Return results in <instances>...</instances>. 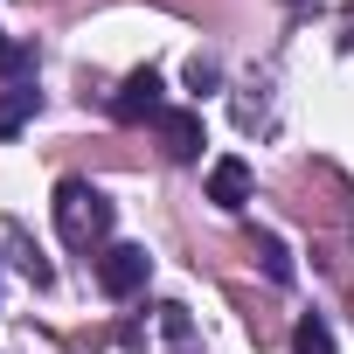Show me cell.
Wrapping results in <instances>:
<instances>
[{
	"mask_svg": "<svg viewBox=\"0 0 354 354\" xmlns=\"http://www.w3.org/2000/svg\"><path fill=\"white\" fill-rule=\"evenodd\" d=\"M111 223H118V209H111V195L104 188H91V181H56V236L70 243V250H104L111 243Z\"/></svg>",
	"mask_w": 354,
	"mask_h": 354,
	"instance_id": "obj_1",
	"label": "cell"
},
{
	"mask_svg": "<svg viewBox=\"0 0 354 354\" xmlns=\"http://www.w3.org/2000/svg\"><path fill=\"white\" fill-rule=\"evenodd\" d=\"M146 278H153L146 243H104V250H97V285H104V299H132V292H146Z\"/></svg>",
	"mask_w": 354,
	"mask_h": 354,
	"instance_id": "obj_2",
	"label": "cell"
},
{
	"mask_svg": "<svg viewBox=\"0 0 354 354\" xmlns=\"http://www.w3.org/2000/svg\"><path fill=\"white\" fill-rule=\"evenodd\" d=\"M167 104H160V70H132L125 84H118V97H111V118H125V125H139V118H160Z\"/></svg>",
	"mask_w": 354,
	"mask_h": 354,
	"instance_id": "obj_3",
	"label": "cell"
},
{
	"mask_svg": "<svg viewBox=\"0 0 354 354\" xmlns=\"http://www.w3.org/2000/svg\"><path fill=\"white\" fill-rule=\"evenodd\" d=\"M250 188H257V174H250V160L223 153V160L209 167V202H216V209H230V216H236V209L250 202Z\"/></svg>",
	"mask_w": 354,
	"mask_h": 354,
	"instance_id": "obj_4",
	"label": "cell"
},
{
	"mask_svg": "<svg viewBox=\"0 0 354 354\" xmlns=\"http://www.w3.org/2000/svg\"><path fill=\"white\" fill-rule=\"evenodd\" d=\"M160 125V146H167V160H202V111H160L153 118Z\"/></svg>",
	"mask_w": 354,
	"mask_h": 354,
	"instance_id": "obj_5",
	"label": "cell"
},
{
	"mask_svg": "<svg viewBox=\"0 0 354 354\" xmlns=\"http://www.w3.org/2000/svg\"><path fill=\"white\" fill-rule=\"evenodd\" d=\"M35 104H42V91H28V84H21V91H0V139H15V132L35 118Z\"/></svg>",
	"mask_w": 354,
	"mask_h": 354,
	"instance_id": "obj_6",
	"label": "cell"
},
{
	"mask_svg": "<svg viewBox=\"0 0 354 354\" xmlns=\"http://www.w3.org/2000/svg\"><path fill=\"white\" fill-rule=\"evenodd\" d=\"M153 319H160V347H167V354H188V347H195V326H188V306H160Z\"/></svg>",
	"mask_w": 354,
	"mask_h": 354,
	"instance_id": "obj_7",
	"label": "cell"
},
{
	"mask_svg": "<svg viewBox=\"0 0 354 354\" xmlns=\"http://www.w3.org/2000/svg\"><path fill=\"white\" fill-rule=\"evenodd\" d=\"M292 354H333V326H326L319 313H306V319L292 326Z\"/></svg>",
	"mask_w": 354,
	"mask_h": 354,
	"instance_id": "obj_8",
	"label": "cell"
},
{
	"mask_svg": "<svg viewBox=\"0 0 354 354\" xmlns=\"http://www.w3.org/2000/svg\"><path fill=\"white\" fill-rule=\"evenodd\" d=\"M257 257H264V278H271V285H292V250H285L278 236H257Z\"/></svg>",
	"mask_w": 354,
	"mask_h": 354,
	"instance_id": "obj_9",
	"label": "cell"
},
{
	"mask_svg": "<svg viewBox=\"0 0 354 354\" xmlns=\"http://www.w3.org/2000/svg\"><path fill=\"white\" fill-rule=\"evenodd\" d=\"M188 91H216V63H209V56L188 63Z\"/></svg>",
	"mask_w": 354,
	"mask_h": 354,
	"instance_id": "obj_10",
	"label": "cell"
},
{
	"mask_svg": "<svg viewBox=\"0 0 354 354\" xmlns=\"http://www.w3.org/2000/svg\"><path fill=\"white\" fill-rule=\"evenodd\" d=\"M15 63H21V56H15V49H8V42H0V70H15Z\"/></svg>",
	"mask_w": 354,
	"mask_h": 354,
	"instance_id": "obj_11",
	"label": "cell"
}]
</instances>
